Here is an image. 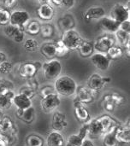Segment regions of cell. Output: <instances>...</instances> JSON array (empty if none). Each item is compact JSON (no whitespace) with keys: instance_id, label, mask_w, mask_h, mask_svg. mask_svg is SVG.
Returning a JSON list of instances; mask_svg holds the SVG:
<instances>
[{"instance_id":"18","label":"cell","mask_w":130,"mask_h":146,"mask_svg":"<svg viewBox=\"0 0 130 146\" xmlns=\"http://www.w3.org/2000/svg\"><path fill=\"white\" fill-rule=\"evenodd\" d=\"M99 26L105 32L109 33H115L119 29L120 23L111 19V17L104 16L99 21Z\"/></svg>"},{"instance_id":"9","label":"cell","mask_w":130,"mask_h":146,"mask_svg":"<svg viewBox=\"0 0 130 146\" xmlns=\"http://www.w3.org/2000/svg\"><path fill=\"white\" fill-rule=\"evenodd\" d=\"M74 113L76 120L81 123L88 122L90 118V113L84 104L79 102L77 99H74Z\"/></svg>"},{"instance_id":"29","label":"cell","mask_w":130,"mask_h":146,"mask_svg":"<svg viewBox=\"0 0 130 146\" xmlns=\"http://www.w3.org/2000/svg\"><path fill=\"white\" fill-rule=\"evenodd\" d=\"M118 143L115 136V128L111 132L105 133L103 137V145L104 146H117Z\"/></svg>"},{"instance_id":"35","label":"cell","mask_w":130,"mask_h":146,"mask_svg":"<svg viewBox=\"0 0 130 146\" xmlns=\"http://www.w3.org/2000/svg\"><path fill=\"white\" fill-rule=\"evenodd\" d=\"M10 13L9 10L3 7L0 6V25L6 26L9 23Z\"/></svg>"},{"instance_id":"2","label":"cell","mask_w":130,"mask_h":146,"mask_svg":"<svg viewBox=\"0 0 130 146\" xmlns=\"http://www.w3.org/2000/svg\"><path fill=\"white\" fill-rule=\"evenodd\" d=\"M17 127L13 120L7 115L0 118V134L5 138L9 146L12 145L17 140Z\"/></svg>"},{"instance_id":"42","label":"cell","mask_w":130,"mask_h":146,"mask_svg":"<svg viewBox=\"0 0 130 146\" xmlns=\"http://www.w3.org/2000/svg\"><path fill=\"white\" fill-rule=\"evenodd\" d=\"M27 80H28V81H27V86H28L31 89H33L34 92L37 91V90L39 89V82H38L34 78H31V79H27Z\"/></svg>"},{"instance_id":"40","label":"cell","mask_w":130,"mask_h":146,"mask_svg":"<svg viewBox=\"0 0 130 146\" xmlns=\"http://www.w3.org/2000/svg\"><path fill=\"white\" fill-rule=\"evenodd\" d=\"M13 84L6 80H0V96L4 95L8 91L11 90Z\"/></svg>"},{"instance_id":"44","label":"cell","mask_w":130,"mask_h":146,"mask_svg":"<svg viewBox=\"0 0 130 146\" xmlns=\"http://www.w3.org/2000/svg\"><path fill=\"white\" fill-rule=\"evenodd\" d=\"M18 3V0H3V3L5 8L7 9H12L14 8Z\"/></svg>"},{"instance_id":"41","label":"cell","mask_w":130,"mask_h":146,"mask_svg":"<svg viewBox=\"0 0 130 146\" xmlns=\"http://www.w3.org/2000/svg\"><path fill=\"white\" fill-rule=\"evenodd\" d=\"M39 93H40L41 98H44V97L48 96V95H50V94L56 93V91H55L54 87L51 86H43V87L40 89Z\"/></svg>"},{"instance_id":"5","label":"cell","mask_w":130,"mask_h":146,"mask_svg":"<svg viewBox=\"0 0 130 146\" xmlns=\"http://www.w3.org/2000/svg\"><path fill=\"white\" fill-rule=\"evenodd\" d=\"M41 68H43L45 77L51 80L57 79L60 75L63 69L62 63L58 60L55 59H51L50 61L44 62Z\"/></svg>"},{"instance_id":"8","label":"cell","mask_w":130,"mask_h":146,"mask_svg":"<svg viewBox=\"0 0 130 146\" xmlns=\"http://www.w3.org/2000/svg\"><path fill=\"white\" fill-rule=\"evenodd\" d=\"M111 81V79L110 77H103L99 74H93L87 80V87L93 92H98Z\"/></svg>"},{"instance_id":"15","label":"cell","mask_w":130,"mask_h":146,"mask_svg":"<svg viewBox=\"0 0 130 146\" xmlns=\"http://www.w3.org/2000/svg\"><path fill=\"white\" fill-rule=\"evenodd\" d=\"M68 126V122L66 120V115L61 111H55L52 115V121H51V127L53 131L56 132H62Z\"/></svg>"},{"instance_id":"34","label":"cell","mask_w":130,"mask_h":146,"mask_svg":"<svg viewBox=\"0 0 130 146\" xmlns=\"http://www.w3.org/2000/svg\"><path fill=\"white\" fill-rule=\"evenodd\" d=\"M23 47L27 51H35L39 48V42L34 38H29L24 42Z\"/></svg>"},{"instance_id":"45","label":"cell","mask_w":130,"mask_h":146,"mask_svg":"<svg viewBox=\"0 0 130 146\" xmlns=\"http://www.w3.org/2000/svg\"><path fill=\"white\" fill-rule=\"evenodd\" d=\"M24 36H25V34H24V29L21 28V29L19 31V33L15 36V38H13V40H14L15 42H16V43H21V42L23 41Z\"/></svg>"},{"instance_id":"38","label":"cell","mask_w":130,"mask_h":146,"mask_svg":"<svg viewBox=\"0 0 130 146\" xmlns=\"http://www.w3.org/2000/svg\"><path fill=\"white\" fill-rule=\"evenodd\" d=\"M13 69V63L9 61H4L0 63V74H7L10 73Z\"/></svg>"},{"instance_id":"16","label":"cell","mask_w":130,"mask_h":146,"mask_svg":"<svg viewBox=\"0 0 130 146\" xmlns=\"http://www.w3.org/2000/svg\"><path fill=\"white\" fill-rule=\"evenodd\" d=\"M39 68L35 66L33 62H25L20 65L18 72L21 78L24 79H31L34 78L36 74L38 73Z\"/></svg>"},{"instance_id":"48","label":"cell","mask_w":130,"mask_h":146,"mask_svg":"<svg viewBox=\"0 0 130 146\" xmlns=\"http://www.w3.org/2000/svg\"><path fill=\"white\" fill-rule=\"evenodd\" d=\"M81 146H95L94 145V144L90 140V139H85L84 140H83V142H82V145Z\"/></svg>"},{"instance_id":"28","label":"cell","mask_w":130,"mask_h":146,"mask_svg":"<svg viewBox=\"0 0 130 146\" xmlns=\"http://www.w3.org/2000/svg\"><path fill=\"white\" fill-rule=\"evenodd\" d=\"M123 55V50L121 46L113 45L107 51V56L111 60H117L122 57Z\"/></svg>"},{"instance_id":"52","label":"cell","mask_w":130,"mask_h":146,"mask_svg":"<svg viewBox=\"0 0 130 146\" xmlns=\"http://www.w3.org/2000/svg\"><path fill=\"white\" fill-rule=\"evenodd\" d=\"M51 3L57 6H60L62 4V0H51Z\"/></svg>"},{"instance_id":"25","label":"cell","mask_w":130,"mask_h":146,"mask_svg":"<svg viewBox=\"0 0 130 146\" xmlns=\"http://www.w3.org/2000/svg\"><path fill=\"white\" fill-rule=\"evenodd\" d=\"M78 50L82 57H89L93 54L94 44L89 40H83Z\"/></svg>"},{"instance_id":"33","label":"cell","mask_w":130,"mask_h":146,"mask_svg":"<svg viewBox=\"0 0 130 146\" xmlns=\"http://www.w3.org/2000/svg\"><path fill=\"white\" fill-rule=\"evenodd\" d=\"M41 33V36L43 38H51L54 33V30H53V27L51 24H48V23H45L44 25H41L40 27V32Z\"/></svg>"},{"instance_id":"19","label":"cell","mask_w":130,"mask_h":146,"mask_svg":"<svg viewBox=\"0 0 130 146\" xmlns=\"http://www.w3.org/2000/svg\"><path fill=\"white\" fill-rule=\"evenodd\" d=\"M39 50H40L41 55L46 59L51 60V59H53L57 56L55 43H50V42L44 43L39 47Z\"/></svg>"},{"instance_id":"23","label":"cell","mask_w":130,"mask_h":146,"mask_svg":"<svg viewBox=\"0 0 130 146\" xmlns=\"http://www.w3.org/2000/svg\"><path fill=\"white\" fill-rule=\"evenodd\" d=\"M12 104L15 105V107L19 110H25L32 106V101L30 98L21 95L17 94L12 99Z\"/></svg>"},{"instance_id":"24","label":"cell","mask_w":130,"mask_h":146,"mask_svg":"<svg viewBox=\"0 0 130 146\" xmlns=\"http://www.w3.org/2000/svg\"><path fill=\"white\" fill-rule=\"evenodd\" d=\"M15 93L12 92V90L8 91L4 95L0 96V110L4 111L11 108L12 106V99L15 97Z\"/></svg>"},{"instance_id":"3","label":"cell","mask_w":130,"mask_h":146,"mask_svg":"<svg viewBox=\"0 0 130 146\" xmlns=\"http://www.w3.org/2000/svg\"><path fill=\"white\" fill-rule=\"evenodd\" d=\"M61 40L69 50H75L79 49L84 39L81 38L78 32L73 29H69L63 33Z\"/></svg>"},{"instance_id":"30","label":"cell","mask_w":130,"mask_h":146,"mask_svg":"<svg viewBox=\"0 0 130 146\" xmlns=\"http://www.w3.org/2000/svg\"><path fill=\"white\" fill-rule=\"evenodd\" d=\"M58 24H59L60 27L63 30L67 31V30L72 29V27H74V26H75V21H74V19H73L72 16H70V15H65L64 17L61 18L59 20Z\"/></svg>"},{"instance_id":"10","label":"cell","mask_w":130,"mask_h":146,"mask_svg":"<svg viewBox=\"0 0 130 146\" xmlns=\"http://www.w3.org/2000/svg\"><path fill=\"white\" fill-rule=\"evenodd\" d=\"M30 16L26 10H16L10 14L9 24L17 27H23L29 21Z\"/></svg>"},{"instance_id":"32","label":"cell","mask_w":130,"mask_h":146,"mask_svg":"<svg viewBox=\"0 0 130 146\" xmlns=\"http://www.w3.org/2000/svg\"><path fill=\"white\" fill-rule=\"evenodd\" d=\"M116 38L120 42V44L123 46H125L128 43L130 42V33L124 32L123 30L118 29L116 33Z\"/></svg>"},{"instance_id":"13","label":"cell","mask_w":130,"mask_h":146,"mask_svg":"<svg viewBox=\"0 0 130 146\" xmlns=\"http://www.w3.org/2000/svg\"><path fill=\"white\" fill-rule=\"evenodd\" d=\"M75 99L79 102L87 104H91L94 101V94L93 92L91 91L88 87H85L83 86H79L75 91Z\"/></svg>"},{"instance_id":"4","label":"cell","mask_w":130,"mask_h":146,"mask_svg":"<svg viewBox=\"0 0 130 146\" xmlns=\"http://www.w3.org/2000/svg\"><path fill=\"white\" fill-rule=\"evenodd\" d=\"M126 103L124 96L119 93H108L103 98V107L107 112H113L117 107L122 106Z\"/></svg>"},{"instance_id":"21","label":"cell","mask_w":130,"mask_h":146,"mask_svg":"<svg viewBox=\"0 0 130 146\" xmlns=\"http://www.w3.org/2000/svg\"><path fill=\"white\" fill-rule=\"evenodd\" d=\"M64 139L59 132L53 131L50 133L46 139L47 146H64Z\"/></svg>"},{"instance_id":"27","label":"cell","mask_w":130,"mask_h":146,"mask_svg":"<svg viewBox=\"0 0 130 146\" xmlns=\"http://www.w3.org/2000/svg\"><path fill=\"white\" fill-rule=\"evenodd\" d=\"M26 146H44V139L37 134H29L26 138Z\"/></svg>"},{"instance_id":"51","label":"cell","mask_w":130,"mask_h":146,"mask_svg":"<svg viewBox=\"0 0 130 146\" xmlns=\"http://www.w3.org/2000/svg\"><path fill=\"white\" fill-rule=\"evenodd\" d=\"M40 4H50L51 0H38Z\"/></svg>"},{"instance_id":"12","label":"cell","mask_w":130,"mask_h":146,"mask_svg":"<svg viewBox=\"0 0 130 146\" xmlns=\"http://www.w3.org/2000/svg\"><path fill=\"white\" fill-rule=\"evenodd\" d=\"M115 136L118 144L129 145L130 144V127L129 119L127 125H118L115 128Z\"/></svg>"},{"instance_id":"20","label":"cell","mask_w":130,"mask_h":146,"mask_svg":"<svg viewBox=\"0 0 130 146\" xmlns=\"http://www.w3.org/2000/svg\"><path fill=\"white\" fill-rule=\"evenodd\" d=\"M38 16L44 21H50L54 16V9L50 4H40L37 9Z\"/></svg>"},{"instance_id":"22","label":"cell","mask_w":130,"mask_h":146,"mask_svg":"<svg viewBox=\"0 0 130 146\" xmlns=\"http://www.w3.org/2000/svg\"><path fill=\"white\" fill-rule=\"evenodd\" d=\"M105 15V9L103 7H92L87 9L85 14V20L87 21H90L93 19H101Z\"/></svg>"},{"instance_id":"46","label":"cell","mask_w":130,"mask_h":146,"mask_svg":"<svg viewBox=\"0 0 130 146\" xmlns=\"http://www.w3.org/2000/svg\"><path fill=\"white\" fill-rule=\"evenodd\" d=\"M119 29L120 30H123L124 32H127V33H129L130 32V21L129 20H127L122 23H120V26H119Z\"/></svg>"},{"instance_id":"11","label":"cell","mask_w":130,"mask_h":146,"mask_svg":"<svg viewBox=\"0 0 130 146\" xmlns=\"http://www.w3.org/2000/svg\"><path fill=\"white\" fill-rule=\"evenodd\" d=\"M115 44V38L111 35H103L99 37L94 44V50L99 53H107L108 50Z\"/></svg>"},{"instance_id":"7","label":"cell","mask_w":130,"mask_h":146,"mask_svg":"<svg viewBox=\"0 0 130 146\" xmlns=\"http://www.w3.org/2000/svg\"><path fill=\"white\" fill-rule=\"evenodd\" d=\"M60 104H61L60 97L57 93H52L42 98L40 102V106L45 113L49 114L54 111L60 105Z\"/></svg>"},{"instance_id":"1","label":"cell","mask_w":130,"mask_h":146,"mask_svg":"<svg viewBox=\"0 0 130 146\" xmlns=\"http://www.w3.org/2000/svg\"><path fill=\"white\" fill-rule=\"evenodd\" d=\"M76 88H77V85L75 80L67 75H63L57 78L54 86L56 93L58 96H62L64 98H69L75 95Z\"/></svg>"},{"instance_id":"17","label":"cell","mask_w":130,"mask_h":146,"mask_svg":"<svg viewBox=\"0 0 130 146\" xmlns=\"http://www.w3.org/2000/svg\"><path fill=\"white\" fill-rule=\"evenodd\" d=\"M16 117L21 120L22 122L26 124H32L35 119V110L33 106L25 109V110H19L17 109L15 111Z\"/></svg>"},{"instance_id":"43","label":"cell","mask_w":130,"mask_h":146,"mask_svg":"<svg viewBox=\"0 0 130 146\" xmlns=\"http://www.w3.org/2000/svg\"><path fill=\"white\" fill-rule=\"evenodd\" d=\"M87 133H88V125H87V122H86V123H83V125L81 126L78 134L85 139L86 137L87 136Z\"/></svg>"},{"instance_id":"31","label":"cell","mask_w":130,"mask_h":146,"mask_svg":"<svg viewBox=\"0 0 130 146\" xmlns=\"http://www.w3.org/2000/svg\"><path fill=\"white\" fill-rule=\"evenodd\" d=\"M84 139L79 134H72L68 137L64 146H81Z\"/></svg>"},{"instance_id":"36","label":"cell","mask_w":130,"mask_h":146,"mask_svg":"<svg viewBox=\"0 0 130 146\" xmlns=\"http://www.w3.org/2000/svg\"><path fill=\"white\" fill-rule=\"evenodd\" d=\"M22 27H15V26H12V25H6V27H4V33L6 34L7 37L9 38H14L15 36L19 33V31L21 29Z\"/></svg>"},{"instance_id":"50","label":"cell","mask_w":130,"mask_h":146,"mask_svg":"<svg viewBox=\"0 0 130 146\" xmlns=\"http://www.w3.org/2000/svg\"><path fill=\"white\" fill-rule=\"evenodd\" d=\"M6 58H7V56H6L5 53L3 51H0V63L6 61Z\"/></svg>"},{"instance_id":"39","label":"cell","mask_w":130,"mask_h":146,"mask_svg":"<svg viewBox=\"0 0 130 146\" xmlns=\"http://www.w3.org/2000/svg\"><path fill=\"white\" fill-rule=\"evenodd\" d=\"M19 94H21V95L32 99L35 95V92L33 89H31L28 86H23L20 88Z\"/></svg>"},{"instance_id":"49","label":"cell","mask_w":130,"mask_h":146,"mask_svg":"<svg viewBox=\"0 0 130 146\" xmlns=\"http://www.w3.org/2000/svg\"><path fill=\"white\" fill-rule=\"evenodd\" d=\"M0 146H9L7 140L5 139V138L3 136H2L0 134Z\"/></svg>"},{"instance_id":"47","label":"cell","mask_w":130,"mask_h":146,"mask_svg":"<svg viewBox=\"0 0 130 146\" xmlns=\"http://www.w3.org/2000/svg\"><path fill=\"white\" fill-rule=\"evenodd\" d=\"M66 9H70L75 5V0H62V4Z\"/></svg>"},{"instance_id":"14","label":"cell","mask_w":130,"mask_h":146,"mask_svg":"<svg viewBox=\"0 0 130 146\" xmlns=\"http://www.w3.org/2000/svg\"><path fill=\"white\" fill-rule=\"evenodd\" d=\"M91 62L95 68L101 71H106L111 64V59L103 53H94L91 56Z\"/></svg>"},{"instance_id":"6","label":"cell","mask_w":130,"mask_h":146,"mask_svg":"<svg viewBox=\"0 0 130 146\" xmlns=\"http://www.w3.org/2000/svg\"><path fill=\"white\" fill-rule=\"evenodd\" d=\"M129 2L128 5H124L122 3L115 4L111 9V18L117 21L118 23H122L127 20H129Z\"/></svg>"},{"instance_id":"37","label":"cell","mask_w":130,"mask_h":146,"mask_svg":"<svg viewBox=\"0 0 130 146\" xmlns=\"http://www.w3.org/2000/svg\"><path fill=\"white\" fill-rule=\"evenodd\" d=\"M55 45H56V52L57 56H64L65 55L68 54L69 50L65 47L62 40H59L57 43H55Z\"/></svg>"},{"instance_id":"26","label":"cell","mask_w":130,"mask_h":146,"mask_svg":"<svg viewBox=\"0 0 130 146\" xmlns=\"http://www.w3.org/2000/svg\"><path fill=\"white\" fill-rule=\"evenodd\" d=\"M25 27H25V31L28 34L34 36V35H37V34L39 33L41 25H40V23L38 21L33 20V21H29Z\"/></svg>"}]
</instances>
